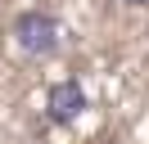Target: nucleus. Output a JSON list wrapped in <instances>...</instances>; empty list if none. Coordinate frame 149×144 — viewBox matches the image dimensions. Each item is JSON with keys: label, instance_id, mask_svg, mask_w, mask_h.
Listing matches in <instances>:
<instances>
[{"label": "nucleus", "instance_id": "1", "mask_svg": "<svg viewBox=\"0 0 149 144\" xmlns=\"http://www.w3.org/2000/svg\"><path fill=\"white\" fill-rule=\"evenodd\" d=\"M14 41H18V50L32 54V59H50V54L59 50V18L41 14V9H27V14L14 18Z\"/></svg>", "mask_w": 149, "mask_h": 144}, {"label": "nucleus", "instance_id": "2", "mask_svg": "<svg viewBox=\"0 0 149 144\" xmlns=\"http://www.w3.org/2000/svg\"><path fill=\"white\" fill-rule=\"evenodd\" d=\"M45 113H50V122L72 126L77 117L86 113V90L77 86V81H59V86H50V95H45Z\"/></svg>", "mask_w": 149, "mask_h": 144}, {"label": "nucleus", "instance_id": "3", "mask_svg": "<svg viewBox=\"0 0 149 144\" xmlns=\"http://www.w3.org/2000/svg\"><path fill=\"white\" fill-rule=\"evenodd\" d=\"M127 5H149V0H127Z\"/></svg>", "mask_w": 149, "mask_h": 144}]
</instances>
